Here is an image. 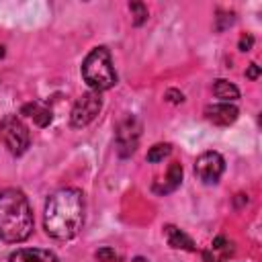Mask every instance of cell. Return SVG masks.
Listing matches in <instances>:
<instances>
[{"label": "cell", "mask_w": 262, "mask_h": 262, "mask_svg": "<svg viewBox=\"0 0 262 262\" xmlns=\"http://www.w3.org/2000/svg\"><path fill=\"white\" fill-rule=\"evenodd\" d=\"M84 225V194L80 188L68 186L55 190L43 213V227L49 237L68 242L80 233Z\"/></svg>", "instance_id": "obj_1"}, {"label": "cell", "mask_w": 262, "mask_h": 262, "mask_svg": "<svg viewBox=\"0 0 262 262\" xmlns=\"http://www.w3.org/2000/svg\"><path fill=\"white\" fill-rule=\"evenodd\" d=\"M33 209L18 188H0V239L20 244L33 233Z\"/></svg>", "instance_id": "obj_2"}, {"label": "cell", "mask_w": 262, "mask_h": 262, "mask_svg": "<svg viewBox=\"0 0 262 262\" xmlns=\"http://www.w3.org/2000/svg\"><path fill=\"white\" fill-rule=\"evenodd\" d=\"M82 78L94 92L108 90L117 84V72L113 68L111 51L104 45L90 49V53L82 61Z\"/></svg>", "instance_id": "obj_3"}, {"label": "cell", "mask_w": 262, "mask_h": 262, "mask_svg": "<svg viewBox=\"0 0 262 262\" xmlns=\"http://www.w3.org/2000/svg\"><path fill=\"white\" fill-rule=\"evenodd\" d=\"M0 137L12 156H23L31 145V133L16 115H6L0 121Z\"/></svg>", "instance_id": "obj_4"}, {"label": "cell", "mask_w": 262, "mask_h": 262, "mask_svg": "<svg viewBox=\"0 0 262 262\" xmlns=\"http://www.w3.org/2000/svg\"><path fill=\"white\" fill-rule=\"evenodd\" d=\"M102 108V98H100V92H94V90H88L84 92L72 106V113H70V125L74 129H82L86 125H90L98 113Z\"/></svg>", "instance_id": "obj_5"}, {"label": "cell", "mask_w": 262, "mask_h": 262, "mask_svg": "<svg viewBox=\"0 0 262 262\" xmlns=\"http://www.w3.org/2000/svg\"><path fill=\"white\" fill-rule=\"evenodd\" d=\"M139 135H141V125L135 117L127 115L119 125H117V135H115V143H117V151L121 158L131 156L137 149L139 143Z\"/></svg>", "instance_id": "obj_6"}, {"label": "cell", "mask_w": 262, "mask_h": 262, "mask_svg": "<svg viewBox=\"0 0 262 262\" xmlns=\"http://www.w3.org/2000/svg\"><path fill=\"white\" fill-rule=\"evenodd\" d=\"M225 172V160L219 151H203L194 162V174L203 184H217Z\"/></svg>", "instance_id": "obj_7"}, {"label": "cell", "mask_w": 262, "mask_h": 262, "mask_svg": "<svg viewBox=\"0 0 262 262\" xmlns=\"http://www.w3.org/2000/svg\"><path fill=\"white\" fill-rule=\"evenodd\" d=\"M237 117H239V108L231 102H215V104L205 106V119L213 125H219V127L231 125Z\"/></svg>", "instance_id": "obj_8"}, {"label": "cell", "mask_w": 262, "mask_h": 262, "mask_svg": "<svg viewBox=\"0 0 262 262\" xmlns=\"http://www.w3.org/2000/svg\"><path fill=\"white\" fill-rule=\"evenodd\" d=\"M233 242L223 237V235H217L213 239V244L203 252V262H225L231 254H233Z\"/></svg>", "instance_id": "obj_9"}, {"label": "cell", "mask_w": 262, "mask_h": 262, "mask_svg": "<svg viewBox=\"0 0 262 262\" xmlns=\"http://www.w3.org/2000/svg\"><path fill=\"white\" fill-rule=\"evenodd\" d=\"M8 262H59L57 256L43 248H18L8 256Z\"/></svg>", "instance_id": "obj_10"}, {"label": "cell", "mask_w": 262, "mask_h": 262, "mask_svg": "<svg viewBox=\"0 0 262 262\" xmlns=\"http://www.w3.org/2000/svg\"><path fill=\"white\" fill-rule=\"evenodd\" d=\"M182 182V166L180 162H172L168 166V172H166V178L164 180H158L154 184V190L158 194H168V192H174Z\"/></svg>", "instance_id": "obj_11"}, {"label": "cell", "mask_w": 262, "mask_h": 262, "mask_svg": "<svg viewBox=\"0 0 262 262\" xmlns=\"http://www.w3.org/2000/svg\"><path fill=\"white\" fill-rule=\"evenodd\" d=\"M164 235H166V242H168L170 248H174V250H186V252H196L194 242L182 229H178L176 225H164Z\"/></svg>", "instance_id": "obj_12"}, {"label": "cell", "mask_w": 262, "mask_h": 262, "mask_svg": "<svg viewBox=\"0 0 262 262\" xmlns=\"http://www.w3.org/2000/svg\"><path fill=\"white\" fill-rule=\"evenodd\" d=\"M213 94L219 98V102H233L239 98V90L235 84H231L225 78H219L213 82Z\"/></svg>", "instance_id": "obj_13"}, {"label": "cell", "mask_w": 262, "mask_h": 262, "mask_svg": "<svg viewBox=\"0 0 262 262\" xmlns=\"http://www.w3.org/2000/svg\"><path fill=\"white\" fill-rule=\"evenodd\" d=\"M20 113L27 115V117H31L39 127H47L51 123V111L45 104H41V102H29V104L23 106Z\"/></svg>", "instance_id": "obj_14"}, {"label": "cell", "mask_w": 262, "mask_h": 262, "mask_svg": "<svg viewBox=\"0 0 262 262\" xmlns=\"http://www.w3.org/2000/svg\"><path fill=\"white\" fill-rule=\"evenodd\" d=\"M170 154H172V145L170 143H156V145L149 147L145 160L149 164H158V162H164V158H168Z\"/></svg>", "instance_id": "obj_15"}, {"label": "cell", "mask_w": 262, "mask_h": 262, "mask_svg": "<svg viewBox=\"0 0 262 262\" xmlns=\"http://www.w3.org/2000/svg\"><path fill=\"white\" fill-rule=\"evenodd\" d=\"M129 10H131V16H133V25L135 27H141L145 20H147V6L143 2H129Z\"/></svg>", "instance_id": "obj_16"}, {"label": "cell", "mask_w": 262, "mask_h": 262, "mask_svg": "<svg viewBox=\"0 0 262 262\" xmlns=\"http://www.w3.org/2000/svg\"><path fill=\"white\" fill-rule=\"evenodd\" d=\"M233 23H235V14H233V12H223V10H219L217 16H215V29H217V31H225V29L231 27Z\"/></svg>", "instance_id": "obj_17"}, {"label": "cell", "mask_w": 262, "mask_h": 262, "mask_svg": "<svg viewBox=\"0 0 262 262\" xmlns=\"http://www.w3.org/2000/svg\"><path fill=\"white\" fill-rule=\"evenodd\" d=\"M94 258L98 260V262H113L115 258H117V254H115V250L113 248H98L96 252H94Z\"/></svg>", "instance_id": "obj_18"}, {"label": "cell", "mask_w": 262, "mask_h": 262, "mask_svg": "<svg viewBox=\"0 0 262 262\" xmlns=\"http://www.w3.org/2000/svg\"><path fill=\"white\" fill-rule=\"evenodd\" d=\"M252 45H254V37H252L250 33H246V35H242V37H239L237 47H239L242 51H250V49H252Z\"/></svg>", "instance_id": "obj_19"}, {"label": "cell", "mask_w": 262, "mask_h": 262, "mask_svg": "<svg viewBox=\"0 0 262 262\" xmlns=\"http://www.w3.org/2000/svg\"><path fill=\"white\" fill-rule=\"evenodd\" d=\"M166 100L172 102V104H180V102L184 100V94L178 92V90H174V88H170V90L166 92Z\"/></svg>", "instance_id": "obj_20"}, {"label": "cell", "mask_w": 262, "mask_h": 262, "mask_svg": "<svg viewBox=\"0 0 262 262\" xmlns=\"http://www.w3.org/2000/svg\"><path fill=\"white\" fill-rule=\"evenodd\" d=\"M258 76H260V66H258V63H250L248 70H246V78L258 80Z\"/></svg>", "instance_id": "obj_21"}]
</instances>
